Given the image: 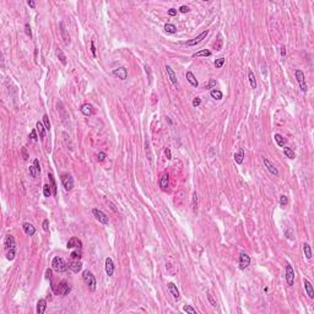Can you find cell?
<instances>
[{
    "label": "cell",
    "instance_id": "cell-58",
    "mask_svg": "<svg viewBox=\"0 0 314 314\" xmlns=\"http://www.w3.org/2000/svg\"><path fill=\"white\" fill-rule=\"evenodd\" d=\"M52 269H47L45 270V278H52Z\"/></svg>",
    "mask_w": 314,
    "mask_h": 314
},
{
    "label": "cell",
    "instance_id": "cell-17",
    "mask_svg": "<svg viewBox=\"0 0 314 314\" xmlns=\"http://www.w3.org/2000/svg\"><path fill=\"white\" fill-rule=\"evenodd\" d=\"M15 245H16V243H15V238L11 234H8L6 237H5V248L9 250V249H15Z\"/></svg>",
    "mask_w": 314,
    "mask_h": 314
},
{
    "label": "cell",
    "instance_id": "cell-32",
    "mask_svg": "<svg viewBox=\"0 0 314 314\" xmlns=\"http://www.w3.org/2000/svg\"><path fill=\"white\" fill-rule=\"evenodd\" d=\"M164 31L167 32V33L173 34V33L177 32V27L174 25H172V23H166V25H164Z\"/></svg>",
    "mask_w": 314,
    "mask_h": 314
},
{
    "label": "cell",
    "instance_id": "cell-25",
    "mask_svg": "<svg viewBox=\"0 0 314 314\" xmlns=\"http://www.w3.org/2000/svg\"><path fill=\"white\" fill-rule=\"evenodd\" d=\"M80 110H81V113L84 114V115H86V117H90V115H92V113H93L92 106H91V104H88V103H86V104L82 106V107L80 108Z\"/></svg>",
    "mask_w": 314,
    "mask_h": 314
},
{
    "label": "cell",
    "instance_id": "cell-29",
    "mask_svg": "<svg viewBox=\"0 0 314 314\" xmlns=\"http://www.w3.org/2000/svg\"><path fill=\"white\" fill-rule=\"evenodd\" d=\"M274 139H275L276 144H277L278 146H285V144H286V139L283 138L281 134H275V135H274Z\"/></svg>",
    "mask_w": 314,
    "mask_h": 314
},
{
    "label": "cell",
    "instance_id": "cell-39",
    "mask_svg": "<svg viewBox=\"0 0 314 314\" xmlns=\"http://www.w3.org/2000/svg\"><path fill=\"white\" fill-rule=\"evenodd\" d=\"M48 177H49V180H50V187L53 189V195H57V183H55L54 177H53V174H48Z\"/></svg>",
    "mask_w": 314,
    "mask_h": 314
},
{
    "label": "cell",
    "instance_id": "cell-23",
    "mask_svg": "<svg viewBox=\"0 0 314 314\" xmlns=\"http://www.w3.org/2000/svg\"><path fill=\"white\" fill-rule=\"evenodd\" d=\"M304 288H306V292L308 294V297H309L311 299L314 298V290H313V286H312V283L307 280V278H304Z\"/></svg>",
    "mask_w": 314,
    "mask_h": 314
},
{
    "label": "cell",
    "instance_id": "cell-28",
    "mask_svg": "<svg viewBox=\"0 0 314 314\" xmlns=\"http://www.w3.org/2000/svg\"><path fill=\"white\" fill-rule=\"evenodd\" d=\"M248 79H249L252 88H257V79H255V75H254L252 70H248Z\"/></svg>",
    "mask_w": 314,
    "mask_h": 314
},
{
    "label": "cell",
    "instance_id": "cell-12",
    "mask_svg": "<svg viewBox=\"0 0 314 314\" xmlns=\"http://www.w3.org/2000/svg\"><path fill=\"white\" fill-rule=\"evenodd\" d=\"M112 74H113L115 78H118L119 80H125V79L128 78V70L124 68V66H120V68L114 69L113 71H112Z\"/></svg>",
    "mask_w": 314,
    "mask_h": 314
},
{
    "label": "cell",
    "instance_id": "cell-46",
    "mask_svg": "<svg viewBox=\"0 0 314 314\" xmlns=\"http://www.w3.org/2000/svg\"><path fill=\"white\" fill-rule=\"evenodd\" d=\"M29 138H31L33 141H38V135H37V130L36 129L31 130V133H29Z\"/></svg>",
    "mask_w": 314,
    "mask_h": 314
},
{
    "label": "cell",
    "instance_id": "cell-33",
    "mask_svg": "<svg viewBox=\"0 0 314 314\" xmlns=\"http://www.w3.org/2000/svg\"><path fill=\"white\" fill-rule=\"evenodd\" d=\"M283 153H285V156H286V157L291 158V159H293V158L296 157L294 152H293V150L291 149V147H283Z\"/></svg>",
    "mask_w": 314,
    "mask_h": 314
},
{
    "label": "cell",
    "instance_id": "cell-43",
    "mask_svg": "<svg viewBox=\"0 0 314 314\" xmlns=\"http://www.w3.org/2000/svg\"><path fill=\"white\" fill-rule=\"evenodd\" d=\"M29 174H31V177H33V178H36V177L39 174V172L36 169L34 166H29Z\"/></svg>",
    "mask_w": 314,
    "mask_h": 314
},
{
    "label": "cell",
    "instance_id": "cell-21",
    "mask_svg": "<svg viewBox=\"0 0 314 314\" xmlns=\"http://www.w3.org/2000/svg\"><path fill=\"white\" fill-rule=\"evenodd\" d=\"M167 286H168V290H169L171 294L173 296V297H174L176 299H179V298H180V294H179L178 288H177V286L174 285V283H173V282H169Z\"/></svg>",
    "mask_w": 314,
    "mask_h": 314
},
{
    "label": "cell",
    "instance_id": "cell-47",
    "mask_svg": "<svg viewBox=\"0 0 314 314\" xmlns=\"http://www.w3.org/2000/svg\"><path fill=\"white\" fill-rule=\"evenodd\" d=\"M215 86H216V80L211 79V80L209 81V84H207V85H205V86H204V88H206V90H210V88L215 87Z\"/></svg>",
    "mask_w": 314,
    "mask_h": 314
},
{
    "label": "cell",
    "instance_id": "cell-8",
    "mask_svg": "<svg viewBox=\"0 0 314 314\" xmlns=\"http://www.w3.org/2000/svg\"><path fill=\"white\" fill-rule=\"evenodd\" d=\"M207 34H209V29H205L204 32H201L200 34L198 37H195V38H193V39H190V41H188V42L185 43V45H188V47H193V45H197V44H199L201 41H203Z\"/></svg>",
    "mask_w": 314,
    "mask_h": 314
},
{
    "label": "cell",
    "instance_id": "cell-30",
    "mask_svg": "<svg viewBox=\"0 0 314 314\" xmlns=\"http://www.w3.org/2000/svg\"><path fill=\"white\" fill-rule=\"evenodd\" d=\"M210 94H211V97H212V98H214V99H217V101L222 99V97H223L222 92H221L220 90H216V88H214V90H211Z\"/></svg>",
    "mask_w": 314,
    "mask_h": 314
},
{
    "label": "cell",
    "instance_id": "cell-49",
    "mask_svg": "<svg viewBox=\"0 0 314 314\" xmlns=\"http://www.w3.org/2000/svg\"><path fill=\"white\" fill-rule=\"evenodd\" d=\"M145 71H146L147 76H149V82L151 84V81H152V74H151V68L149 66V65H145Z\"/></svg>",
    "mask_w": 314,
    "mask_h": 314
},
{
    "label": "cell",
    "instance_id": "cell-2",
    "mask_svg": "<svg viewBox=\"0 0 314 314\" xmlns=\"http://www.w3.org/2000/svg\"><path fill=\"white\" fill-rule=\"evenodd\" d=\"M82 280H84V282L87 285V287L91 290V291H94L96 290V278H94L93 274L91 271H88V270H85L84 272H82Z\"/></svg>",
    "mask_w": 314,
    "mask_h": 314
},
{
    "label": "cell",
    "instance_id": "cell-53",
    "mask_svg": "<svg viewBox=\"0 0 314 314\" xmlns=\"http://www.w3.org/2000/svg\"><path fill=\"white\" fill-rule=\"evenodd\" d=\"M200 104H201V99L199 97H195L193 99V106H194V107H199Z\"/></svg>",
    "mask_w": 314,
    "mask_h": 314
},
{
    "label": "cell",
    "instance_id": "cell-6",
    "mask_svg": "<svg viewBox=\"0 0 314 314\" xmlns=\"http://www.w3.org/2000/svg\"><path fill=\"white\" fill-rule=\"evenodd\" d=\"M62 183H63L64 189L66 192H70L74 188V178L68 173H65V174L62 176Z\"/></svg>",
    "mask_w": 314,
    "mask_h": 314
},
{
    "label": "cell",
    "instance_id": "cell-7",
    "mask_svg": "<svg viewBox=\"0 0 314 314\" xmlns=\"http://www.w3.org/2000/svg\"><path fill=\"white\" fill-rule=\"evenodd\" d=\"M286 281L288 286H293L294 283V270L288 263H286Z\"/></svg>",
    "mask_w": 314,
    "mask_h": 314
},
{
    "label": "cell",
    "instance_id": "cell-9",
    "mask_svg": "<svg viewBox=\"0 0 314 314\" xmlns=\"http://www.w3.org/2000/svg\"><path fill=\"white\" fill-rule=\"evenodd\" d=\"M158 185L162 190H166L169 185V173L168 172H163L159 177V180H158Z\"/></svg>",
    "mask_w": 314,
    "mask_h": 314
},
{
    "label": "cell",
    "instance_id": "cell-20",
    "mask_svg": "<svg viewBox=\"0 0 314 314\" xmlns=\"http://www.w3.org/2000/svg\"><path fill=\"white\" fill-rule=\"evenodd\" d=\"M22 228H23V232H25L27 236H33L34 233H36V228H34L31 223H28V222H25L22 224Z\"/></svg>",
    "mask_w": 314,
    "mask_h": 314
},
{
    "label": "cell",
    "instance_id": "cell-56",
    "mask_svg": "<svg viewBox=\"0 0 314 314\" xmlns=\"http://www.w3.org/2000/svg\"><path fill=\"white\" fill-rule=\"evenodd\" d=\"M167 13H168V15H169V16H176V15H177V10H176V9H173V8H171V9L167 11Z\"/></svg>",
    "mask_w": 314,
    "mask_h": 314
},
{
    "label": "cell",
    "instance_id": "cell-22",
    "mask_svg": "<svg viewBox=\"0 0 314 314\" xmlns=\"http://www.w3.org/2000/svg\"><path fill=\"white\" fill-rule=\"evenodd\" d=\"M233 158H234V161L237 164H242L243 161H244V150H243V147H241L239 151L234 153L233 155Z\"/></svg>",
    "mask_w": 314,
    "mask_h": 314
},
{
    "label": "cell",
    "instance_id": "cell-45",
    "mask_svg": "<svg viewBox=\"0 0 314 314\" xmlns=\"http://www.w3.org/2000/svg\"><path fill=\"white\" fill-rule=\"evenodd\" d=\"M15 254H16L15 249H9L8 253H6V259L8 260H14L15 259Z\"/></svg>",
    "mask_w": 314,
    "mask_h": 314
},
{
    "label": "cell",
    "instance_id": "cell-41",
    "mask_svg": "<svg viewBox=\"0 0 314 314\" xmlns=\"http://www.w3.org/2000/svg\"><path fill=\"white\" fill-rule=\"evenodd\" d=\"M224 64V58H218L215 60V68L216 69H221Z\"/></svg>",
    "mask_w": 314,
    "mask_h": 314
},
{
    "label": "cell",
    "instance_id": "cell-26",
    "mask_svg": "<svg viewBox=\"0 0 314 314\" xmlns=\"http://www.w3.org/2000/svg\"><path fill=\"white\" fill-rule=\"evenodd\" d=\"M45 308H47V301L44 298L39 299L37 303V314H43L45 312Z\"/></svg>",
    "mask_w": 314,
    "mask_h": 314
},
{
    "label": "cell",
    "instance_id": "cell-37",
    "mask_svg": "<svg viewBox=\"0 0 314 314\" xmlns=\"http://www.w3.org/2000/svg\"><path fill=\"white\" fill-rule=\"evenodd\" d=\"M194 58L197 57H211V52L207 50V49H204V50H200V52H197L195 54H193Z\"/></svg>",
    "mask_w": 314,
    "mask_h": 314
},
{
    "label": "cell",
    "instance_id": "cell-19",
    "mask_svg": "<svg viewBox=\"0 0 314 314\" xmlns=\"http://www.w3.org/2000/svg\"><path fill=\"white\" fill-rule=\"evenodd\" d=\"M185 78H187L188 82H189V84H190L193 87H198V86H199V82H198L197 78H195V75H194L192 71H187Z\"/></svg>",
    "mask_w": 314,
    "mask_h": 314
},
{
    "label": "cell",
    "instance_id": "cell-51",
    "mask_svg": "<svg viewBox=\"0 0 314 314\" xmlns=\"http://www.w3.org/2000/svg\"><path fill=\"white\" fill-rule=\"evenodd\" d=\"M25 33L27 34L28 37H32V31H31V26H29V23H26L25 25Z\"/></svg>",
    "mask_w": 314,
    "mask_h": 314
},
{
    "label": "cell",
    "instance_id": "cell-50",
    "mask_svg": "<svg viewBox=\"0 0 314 314\" xmlns=\"http://www.w3.org/2000/svg\"><path fill=\"white\" fill-rule=\"evenodd\" d=\"M287 203H288V199H287L286 195H281V197H280V204H281V206H286Z\"/></svg>",
    "mask_w": 314,
    "mask_h": 314
},
{
    "label": "cell",
    "instance_id": "cell-54",
    "mask_svg": "<svg viewBox=\"0 0 314 314\" xmlns=\"http://www.w3.org/2000/svg\"><path fill=\"white\" fill-rule=\"evenodd\" d=\"M33 166H34V167H36V169H37V171L39 172V173H41V167H39V161H38V159H37V158H36V159H34V161H33Z\"/></svg>",
    "mask_w": 314,
    "mask_h": 314
},
{
    "label": "cell",
    "instance_id": "cell-48",
    "mask_svg": "<svg viewBox=\"0 0 314 314\" xmlns=\"http://www.w3.org/2000/svg\"><path fill=\"white\" fill-rule=\"evenodd\" d=\"M106 157H107V153L106 152H98V155H97V161L98 162H103Z\"/></svg>",
    "mask_w": 314,
    "mask_h": 314
},
{
    "label": "cell",
    "instance_id": "cell-3",
    "mask_svg": "<svg viewBox=\"0 0 314 314\" xmlns=\"http://www.w3.org/2000/svg\"><path fill=\"white\" fill-rule=\"evenodd\" d=\"M294 75H296V79H297V81H298V85H299V88H301V91L302 92H307V84H306V78H304V73L302 71V70H299V69H297L296 70V73H294Z\"/></svg>",
    "mask_w": 314,
    "mask_h": 314
},
{
    "label": "cell",
    "instance_id": "cell-31",
    "mask_svg": "<svg viewBox=\"0 0 314 314\" xmlns=\"http://www.w3.org/2000/svg\"><path fill=\"white\" fill-rule=\"evenodd\" d=\"M303 252H304V255L307 259L312 258V249H311V245L308 244V243H304L303 244Z\"/></svg>",
    "mask_w": 314,
    "mask_h": 314
},
{
    "label": "cell",
    "instance_id": "cell-14",
    "mask_svg": "<svg viewBox=\"0 0 314 314\" xmlns=\"http://www.w3.org/2000/svg\"><path fill=\"white\" fill-rule=\"evenodd\" d=\"M106 274L108 276H113L114 274V263L112 260V258L106 259Z\"/></svg>",
    "mask_w": 314,
    "mask_h": 314
},
{
    "label": "cell",
    "instance_id": "cell-11",
    "mask_svg": "<svg viewBox=\"0 0 314 314\" xmlns=\"http://www.w3.org/2000/svg\"><path fill=\"white\" fill-rule=\"evenodd\" d=\"M166 71H167V75H168V78L171 80V82L174 85V87L178 90L179 88V84H178V80H177V75L176 73L173 71V69H172L169 65H166Z\"/></svg>",
    "mask_w": 314,
    "mask_h": 314
},
{
    "label": "cell",
    "instance_id": "cell-60",
    "mask_svg": "<svg viewBox=\"0 0 314 314\" xmlns=\"http://www.w3.org/2000/svg\"><path fill=\"white\" fill-rule=\"evenodd\" d=\"M27 5H28L29 8H32V9H34V8H36V3H34V1H32V0H28V1H27Z\"/></svg>",
    "mask_w": 314,
    "mask_h": 314
},
{
    "label": "cell",
    "instance_id": "cell-15",
    "mask_svg": "<svg viewBox=\"0 0 314 314\" xmlns=\"http://www.w3.org/2000/svg\"><path fill=\"white\" fill-rule=\"evenodd\" d=\"M60 34H62V38L64 41V43L66 45H69L70 44V36H69V33L66 31V28H65L64 22H60Z\"/></svg>",
    "mask_w": 314,
    "mask_h": 314
},
{
    "label": "cell",
    "instance_id": "cell-4",
    "mask_svg": "<svg viewBox=\"0 0 314 314\" xmlns=\"http://www.w3.org/2000/svg\"><path fill=\"white\" fill-rule=\"evenodd\" d=\"M54 291L55 293L58 294H62V296H68L70 293V291H71V287L69 286V283L66 281H62L58 285L57 288H54Z\"/></svg>",
    "mask_w": 314,
    "mask_h": 314
},
{
    "label": "cell",
    "instance_id": "cell-16",
    "mask_svg": "<svg viewBox=\"0 0 314 314\" xmlns=\"http://www.w3.org/2000/svg\"><path fill=\"white\" fill-rule=\"evenodd\" d=\"M81 241L79 238H76V237H71L68 243H66V247H68V249H71V248H81Z\"/></svg>",
    "mask_w": 314,
    "mask_h": 314
},
{
    "label": "cell",
    "instance_id": "cell-10",
    "mask_svg": "<svg viewBox=\"0 0 314 314\" xmlns=\"http://www.w3.org/2000/svg\"><path fill=\"white\" fill-rule=\"evenodd\" d=\"M250 265V257L247 253H241L239 255V269L244 270Z\"/></svg>",
    "mask_w": 314,
    "mask_h": 314
},
{
    "label": "cell",
    "instance_id": "cell-35",
    "mask_svg": "<svg viewBox=\"0 0 314 314\" xmlns=\"http://www.w3.org/2000/svg\"><path fill=\"white\" fill-rule=\"evenodd\" d=\"M222 45H223V39H222V37H221V34H218V39L214 43V48L218 52V50H221V49H222Z\"/></svg>",
    "mask_w": 314,
    "mask_h": 314
},
{
    "label": "cell",
    "instance_id": "cell-61",
    "mask_svg": "<svg viewBox=\"0 0 314 314\" xmlns=\"http://www.w3.org/2000/svg\"><path fill=\"white\" fill-rule=\"evenodd\" d=\"M22 156H23V159H27V158H28V155H27L26 149H22Z\"/></svg>",
    "mask_w": 314,
    "mask_h": 314
},
{
    "label": "cell",
    "instance_id": "cell-38",
    "mask_svg": "<svg viewBox=\"0 0 314 314\" xmlns=\"http://www.w3.org/2000/svg\"><path fill=\"white\" fill-rule=\"evenodd\" d=\"M192 209L194 212L198 211V194L194 193L193 194V200H192Z\"/></svg>",
    "mask_w": 314,
    "mask_h": 314
},
{
    "label": "cell",
    "instance_id": "cell-36",
    "mask_svg": "<svg viewBox=\"0 0 314 314\" xmlns=\"http://www.w3.org/2000/svg\"><path fill=\"white\" fill-rule=\"evenodd\" d=\"M70 257H71L73 260H80V258H81V248H76V249L70 254Z\"/></svg>",
    "mask_w": 314,
    "mask_h": 314
},
{
    "label": "cell",
    "instance_id": "cell-27",
    "mask_svg": "<svg viewBox=\"0 0 314 314\" xmlns=\"http://www.w3.org/2000/svg\"><path fill=\"white\" fill-rule=\"evenodd\" d=\"M55 54H57L58 59H59V60H60V63H62L63 65H66V64H68L66 57H65V54L63 53V50H62L60 48H59V47H57V49H55Z\"/></svg>",
    "mask_w": 314,
    "mask_h": 314
},
{
    "label": "cell",
    "instance_id": "cell-44",
    "mask_svg": "<svg viewBox=\"0 0 314 314\" xmlns=\"http://www.w3.org/2000/svg\"><path fill=\"white\" fill-rule=\"evenodd\" d=\"M183 311L184 312H187V313H192V314H197L198 312H197V309H194V308L192 307V306H184L183 307Z\"/></svg>",
    "mask_w": 314,
    "mask_h": 314
},
{
    "label": "cell",
    "instance_id": "cell-55",
    "mask_svg": "<svg viewBox=\"0 0 314 314\" xmlns=\"http://www.w3.org/2000/svg\"><path fill=\"white\" fill-rule=\"evenodd\" d=\"M179 11H180V13H183V14H185V13H188V11H189V8L185 6V5H182V6L179 8Z\"/></svg>",
    "mask_w": 314,
    "mask_h": 314
},
{
    "label": "cell",
    "instance_id": "cell-42",
    "mask_svg": "<svg viewBox=\"0 0 314 314\" xmlns=\"http://www.w3.org/2000/svg\"><path fill=\"white\" fill-rule=\"evenodd\" d=\"M43 125L45 127V129H47V130H50V122H49V117L47 115V114H44V115H43Z\"/></svg>",
    "mask_w": 314,
    "mask_h": 314
},
{
    "label": "cell",
    "instance_id": "cell-62",
    "mask_svg": "<svg viewBox=\"0 0 314 314\" xmlns=\"http://www.w3.org/2000/svg\"><path fill=\"white\" fill-rule=\"evenodd\" d=\"M285 55H286V48H285V47L282 45V47H281V57L283 58V57H285Z\"/></svg>",
    "mask_w": 314,
    "mask_h": 314
},
{
    "label": "cell",
    "instance_id": "cell-52",
    "mask_svg": "<svg viewBox=\"0 0 314 314\" xmlns=\"http://www.w3.org/2000/svg\"><path fill=\"white\" fill-rule=\"evenodd\" d=\"M42 226H43V229L45 231V232H48L49 231V220H44L43 223H42Z\"/></svg>",
    "mask_w": 314,
    "mask_h": 314
},
{
    "label": "cell",
    "instance_id": "cell-1",
    "mask_svg": "<svg viewBox=\"0 0 314 314\" xmlns=\"http://www.w3.org/2000/svg\"><path fill=\"white\" fill-rule=\"evenodd\" d=\"M52 269L57 272H65L69 269V264L60 257H55L52 260Z\"/></svg>",
    "mask_w": 314,
    "mask_h": 314
},
{
    "label": "cell",
    "instance_id": "cell-5",
    "mask_svg": "<svg viewBox=\"0 0 314 314\" xmlns=\"http://www.w3.org/2000/svg\"><path fill=\"white\" fill-rule=\"evenodd\" d=\"M92 214L94 216V218L99 222V223H102V224H108L109 223V220H108V216L104 214L103 211H101L98 209H93L92 210Z\"/></svg>",
    "mask_w": 314,
    "mask_h": 314
},
{
    "label": "cell",
    "instance_id": "cell-24",
    "mask_svg": "<svg viewBox=\"0 0 314 314\" xmlns=\"http://www.w3.org/2000/svg\"><path fill=\"white\" fill-rule=\"evenodd\" d=\"M36 130H37V133L39 134V139H44L45 138V131H47V129L43 125V123H41V122H37L36 123Z\"/></svg>",
    "mask_w": 314,
    "mask_h": 314
},
{
    "label": "cell",
    "instance_id": "cell-34",
    "mask_svg": "<svg viewBox=\"0 0 314 314\" xmlns=\"http://www.w3.org/2000/svg\"><path fill=\"white\" fill-rule=\"evenodd\" d=\"M52 194H53V189H52V187H50L49 184H44V185H43V195H44L45 198H49Z\"/></svg>",
    "mask_w": 314,
    "mask_h": 314
},
{
    "label": "cell",
    "instance_id": "cell-59",
    "mask_svg": "<svg viewBox=\"0 0 314 314\" xmlns=\"http://www.w3.org/2000/svg\"><path fill=\"white\" fill-rule=\"evenodd\" d=\"M164 155H166V157H167V159H171V158H172L171 150H169V149H166V150H164Z\"/></svg>",
    "mask_w": 314,
    "mask_h": 314
},
{
    "label": "cell",
    "instance_id": "cell-40",
    "mask_svg": "<svg viewBox=\"0 0 314 314\" xmlns=\"http://www.w3.org/2000/svg\"><path fill=\"white\" fill-rule=\"evenodd\" d=\"M206 296H207V299H209V302H210V304L212 306V307H217V302L215 301V298H214V296L211 294V292H209L207 291V293H206Z\"/></svg>",
    "mask_w": 314,
    "mask_h": 314
},
{
    "label": "cell",
    "instance_id": "cell-13",
    "mask_svg": "<svg viewBox=\"0 0 314 314\" xmlns=\"http://www.w3.org/2000/svg\"><path fill=\"white\" fill-rule=\"evenodd\" d=\"M263 161H264L265 167L268 168V171L270 172V173H271L272 176H275V177H278V171H277V168L275 167V164H274V163H271L269 159H268V158H265V157H264Z\"/></svg>",
    "mask_w": 314,
    "mask_h": 314
},
{
    "label": "cell",
    "instance_id": "cell-18",
    "mask_svg": "<svg viewBox=\"0 0 314 314\" xmlns=\"http://www.w3.org/2000/svg\"><path fill=\"white\" fill-rule=\"evenodd\" d=\"M69 269L73 272H79L82 269V263L80 260H73V262L69 264Z\"/></svg>",
    "mask_w": 314,
    "mask_h": 314
},
{
    "label": "cell",
    "instance_id": "cell-57",
    "mask_svg": "<svg viewBox=\"0 0 314 314\" xmlns=\"http://www.w3.org/2000/svg\"><path fill=\"white\" fill-rule=\"evenodd\" d=\"M91 52H92V55L96 57V48H94V42L91 41Z\"/></svg>",
    "mask_w": 314,
    "mask_h": 314
}]
</instances>
